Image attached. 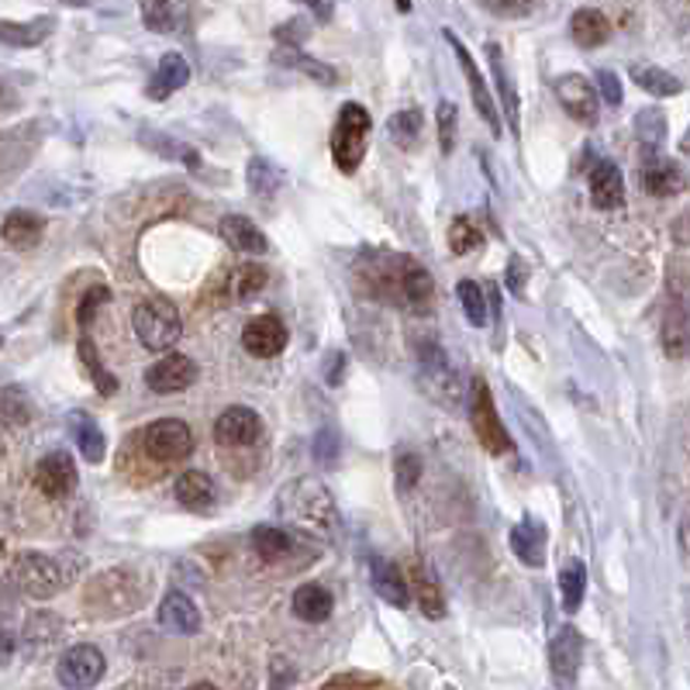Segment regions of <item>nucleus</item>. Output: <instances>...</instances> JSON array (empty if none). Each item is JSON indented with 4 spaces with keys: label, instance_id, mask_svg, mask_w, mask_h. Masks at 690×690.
<instances>
[{
    "label": "nucleus",
    "instance_id": "29",
    "mask_svg": "<svg viewBox=\"0 0 690 690\" xmlns=\"http://www.w3.org/2000/svg\"><path fill=\"white\" fill-rule=\"evenodd\" d=\"M488 59H491V73H494L497 94H501V100H504L507 124H511V132H518V94H515V80H511L507 63H504V56H501V45H497V42L488 45Z\"/></svg>",
    "mask_w": 690,
    "mask_h": 690
},
{
    "label": "nucleus",
    "instance_id": "15",
    "mask_svg": "<svg viewBox=\"0 0 690 690\" xmlns=\"http://www.w3.org/2000/svg\"><path fill=\"white\" fill-rule=\"evenodd\" d=\"M260 436H263V418L242 404L228 407L215 421V439L221 446H252V442H260Z\"/></svg>",
    "mask_w": 690,
    "mask_h": 690
},
{
    "label": "nucleus",
    "instance_id": "9",
    "mask_svg": "<svg viewBox=\"0 0 690 690\" xmlns=\"http://www.w3.org/2000/svg\"><path fill=\"white\" fill-rule=\"evenodd\" d=\"M583 662V635L573 625H563L549 643V673L556 690H573Z\"/></svg>",
    "mask_w": 690,
    "mask_h": 690
},
{
    "label": "nucleus",
    "instance_id": "39",
    "mask_svg": "<svg viewBox=\"0 0 690 690\" xmlns=\"http://www.w3.org/2000/svg\"><path fill=\"white\" fill-rule=\"evenodd\" d=\"M632 80L653 97H673L683 90L677 76H670L667 69H656V66H632Z\"/></svg>",
    "mask_w": 690,
    "mask_h": 690
},
{
    "label": "nucleus",
    "instance_id": "34",
    "mask_svg": "<svg viewBox=\"0 0 690 690\" xmlns=\"http://www.w3.org/2000/svg\"><path fill=\"white\" fill-rule=\"evenodd\" d=\"M252 549H255V556L263 559V563H280L284 556H291L294 539L284 528L260 525V528H252Z\"/></svg>",
    "mask_w": 690,
    "mask_h": 690
},
{
    "label": "nucleus",
    "instance_id": "26",
    "mask_svg": "<svg viewBox=\"0 0 690 690\" xmlns=\"http://www.w3.org/2000/svg\"><path fill=\"white\" fill-rule=\"evenodd\" d=\"M56 21L53 18H35V21H0V42L11 48H32L42 45L53 35Z\"/></svg>",
    "mask_w": 690,
    "mask_h": 690
},
{
    "label": "nucleus",
    "instance_id": "20",
    "mask_svg": "<svg viewBox=\"0 0 690 690\" xmlns=\"http://www.w3.org/2000/svg\"><path fill=\"white\" fill-rule=\"evenodd\" d=\"M42 236H45V218L35 211H24V208L11 211L4 218V224H0V239H4L11 249H32L42 242Z\"/></svg>",
    "mask_w": 690,
    "mask_h": 690
},
{
    "label": "nucleus",
    "instance_id": "40",
    "mask_svg": "<svg viewBox=\"0 0 690 690\" xmlns=\"http://www.w3.org/2000/svg\"><path fill=\"white\" fill-rule=\"evenodd\" d=\"M387 132H391V139H394L401 149H415L418 139H421V111H418V108H404V111L391 114Z\"/></svg>",
    "mask_w": 690,
    "mask_h": 690
},
{
    "label": "nucleus",
    "instance_id": "45",
    "mask_svg": "<svg viewBox=\"0 0 690 690\" xmlns=\"http://www.w3.org/2000/svg\"><path fill=\"white\" fill-rule=\"evenodd\" d=\"M394 477H397V491L401 494L418 488V480H421V459L415 452H401L397 456V467H394Z\"/></svg>",
    "mask_w": 690,
    "mask_h": 690
},
{
    "label": "nucleus",
    "instance_id": "12",
    "mask_svg": "<svg viewBox=\"0 0 690 690\" xmlns=\"http://www.w3.org/2000/svg\"><path fill=\"white\" fill-rule=\"evenodd\" d=\"M194 380H197V363L180 352H169L145 370V383L152 394H180Z\"/></svg>",
    "mask_w": 690,
    "mask_h": 690
},
{
    "label": "nucleus",
    "instance_id": "6",
    "mask_svg": "<svg viewBox=\"0 0 690 690\" xmlns=\"http://www.w3.org/2000/svg\"><path fill=\"white\" fill-rule=\"evenodd\" d=\"M470 425L477 431V439L480 446L488 449L491 456H504L511 452V436H507V428L497 415V407H494V397H491V387L483 383V376L473 380V401H470Z\"/></svg>",
    "mask_w": 690,
    "mask_h": 690
},
{
    "label": "nucleus",
    "instance_id": "23",
    "mask_svg": "<svg viewBox=\"0 0 690 690\" xmlns=\"http://www.w3.org/2000/svg\"><path fill=\"white\" fill-rule=\"evenodd\" d=\"M176 501H180L187 511H211L215 507V480L204 473V470H187L180 480H176V488H173Z\"/></svg>",
    "mask_w": 690,
    "mask_h": 690
},
{
    "label": "nucleus",
    "instance_id": "2",
    "mask_svg": "<svg viewBox=\"0 0 690 690\" xmlns=\"http://www.w3.org/2000/svg\"><path fill=\"white\" fill-rule=\"evenodd\" d=\"M284 511L297 528L321 535V539L336 532V522H339V511H336V504H331L328 488L315 477H300L291 483V488L284 491Z\"/></svg>",
    "mask_w": 690,
    "mask_h": 690
},
{
    "label": "nucleus",
    "instance_id": "56",
    "mask_svg": "<svg viewBox=\"0 0 690 690\" xmlns=\"http://www.w3.org/2000/svg\"><path fill=\"white\" fill-rule=\"evenodd\" d=\"M311 11H315L321 21H328V18H331V11H336V8H331V4H311Z\"/></svg>",
    "mask_w": 690,
    "mask_h": 690
},
{
    "label": "nucleus",
    "instance_id": "35",
    "mask_svg": "<svg viewBox=\"0 0 690 690\" xmlns=\"http://www.w3.org/2000/svg\"><path fill=\"white\" fill-rule=\"evenodd\" d=\"M412 587H415V594H418V607H421V615H425V618H431V622L446 618V598H442V591H439V580L431 577L425 567H415Z\"/></svg>",
    "mask_w": 690,
    "mask_h": 690
},
{
    "label": "nucleus",
    "instance_id": "22",
    "mask_svg": "<svg viewBox=\"0 0 690 690\" xmlns=\"http://www.w3.org/2000/svg\"><path fill=\"white\" fill-rule=\"evenodd\" d=\"M221 239L232 245L236 252H249V255H263L270 249V239L263 236V228H255L249 218L242 215H228L221 218Z\"/></svg>",
    "mask_w": 690,
    "mask_h": 690
},
{
    "label": "nucleus",
    "instance_id": "16",
    "mask_svg": "<svg viewBox=\"0 0 690 690\" xmlns=\"http://www.w3.org/2000/svg\"><path fill=\"white\" fill-rule=\"evenodd\" d=\"M591 200H594V208H601V211L622 208V200H625V176H622V169L611 163V160H601L591 169Z\"/></svg>",
    "mask_w": 690,
    "mask_h": 690
},
{
    "label": "nucleus",
    "instance_id": "10",
    "mask_svg": "<svg viewBox=\"0 0 690 690\" xmlns=\"http://www.w3.org/2000/svg\"><path fill=\"white\" fill-rule=\"evenodd\" d=\"M35 488L48 497V501H66L76 491V463L66 449H56L39 459L35 467Z\"/></svg>",
    "mask_w": 690,
    "mask_h": 690
},
{
    "label": "nucleus",
    "instance_id": "36",
    "mask_svg": "<svg viewBox=\"0 0 690 690\" xmlns=\"http://www.w3.org/2000/svg\"><path fill=\"white\" fill-rule=\"evenodd\" d=\"M687 308L683 300L673 304V311H667V318H662V349H667V355H673V360H683L687 355Z\"/></svg>",
    "mask_w": 690,
    "mask_h": 690
},
{
    "label": "nucleus",
    "instance_id": "52",
    "mask_svg": "<svg viewBox=\"0 0 690 690\" xmlns=\"http://www.w3.org/2000/svg\"><path fill=\"white\" fill-rule=\"evenodd\" d=\"M483 11H491L497 18H528L535 8L532 4H483Z\"/></svg>",
    "mask_w": 690,
    "mask_h": 690
},
{
    "label": "nucleus",
    "instance_id": "51",
    "mask_svg": "<svg viewBox=\"0 0 690 690\" xmlns=\"http://www.w3.org/2000/svg\"><path fill=\"white\" fill-rule=\"evenodd\" d=\"M14 653H18V635H14V628L0 625V667H8V662L14 659Z\"/></svg>",
    "mask_w": 690,
    "mask_h": 690
},
{
    "label": "nucleus",
    "instance_id": "13",
    "mask_svg": "<svg viewBox=\"0 0 690 690\" xmlns=\"http://www.w3.org/2000/svg\"><path fill=\"white\" fill-rule=\"evenodd\" d=\"M287 325L276 315H260L242 328V349L255 355V360H273V355L287 349Z\"/></svg>",
    "mask_w": 690,
    "mask_h": 690
},
{
    "label": "nucleus",
    "instance_id": "48",
    "mask_svg": "<svg viewBox=\"0 0 690 690\" xmlns=\"http://www.w3.org/2000/svg\"><path fill=\"white\" fill-rule=\"evenodd\" d=\"M598 90H601L598 100L604 97L611 108H618V105H622V80H618V76L611 73V69H601V73H598Z\"/></svg>",
    "mask_w": 690,
    "mask_h": 690
},
{
    "label": "nucleus",
    "instance_id": "19",
    "mask_svg": "<svg viewBox=\"0 0 690 690\" xmlns=\"http://www.w3.org/2000/svg\"><path fill=\"white\" fill-rule=\"evenodd\" d=\"M511 549H515V556L522 559L525 567L539 570L546 563V528H543V522L525 518L522 525L511 528Z\"/></svg>",
    "mask_w": 690,
    "mask_h": 690
},
{
    "label": "nucleus",
    "instance_id": "25",
    "mask_svg": "<svg viewBox=\"0 0 690 690\" xmlns=\"http://www.w3.org/2000/svg\"><path fill=\"white\" fill-rule=\"evenodd\" d=\"M570 32L580 48H601L611 39V21L598 8H580L570 18Z\"/></svg>",
    "mask_w": 690,
    "mask_h": 690
},
{
    "label": "nucleus",
    "instance_id": "47",
    "mask_svg": "<svg viewBox=\"0 0 690 690\" xmlns=\"http://www.w3.org/2000/svg\"><path fill=\"white\" fill-rule=\"evenodd\" d=\"M111 300V291L108 287H90L84 297H80V308H76V321H80L84 328L94 321V315L105 308V304Z\"/></svg>",
    "mask_w": 690,
    "mask_h": 690
},
{
    "label": "nucleus",
    "instance_id": "18",
    "mask_svg": "<svg viewBox=\"0 0 690 690\" xmlns=\"http://www.w3.org/2000/svg\"><path fill=\"white\" fill-rule=\"evenodd\" d=\"M160 625L176 632V635H197L200 632V611L187 594L169 591L160 604Z\"/></svg>",
    "mask_w": 690,
    "mask_h": 690
},
{
    "label": "nucleus",
    "instance_id": "33",
    "mask_svg": "<svg viewBox=\"0 0 690 690\" xmlns=\"http://www.w3.org/2000/svg\"><path fill=\"white\" fill-rule=\"evenodd\" d=\"M76 352H80V363H84L90 383L97 387V394H100V397H114V394H118V380H114V373H108L105 363H100V352H97L94 339L84 336L80 346H76Z\"/></svg>",
    "mask_w": 690,
    "mask_h": 690
},
{
    "label": "nucleus",
    "instance_id": "30",
    "mask_svg": "<svg viewBox=\"0 0 690 690\" xmlns=\"http://www.w3.org/2000/svg\"><path fill=\"white\" fill-rule=\"evenodd\" d=\"M646 190L653 197H673L683 190V173L670 160H646Z\"/></svg>",
    "mask_w": 690,
    "mask_h": 690
},
{
    "label": "nucleus",
    "instance_id": "59",
    "mask_svg": "<svg viewBox=\"0 0 690 690\" xmlns=\"http://www.w3.org/2000/svg\"><path fill=\"white\" fill-rule=\"evenodd\" d=\"M0 349H4V336H0Z\"/></svg>",
    "mask_w": 690,
    "mask_h": 690
},
{
    "label": "nucleus",
    "instance_id": "53",
    "mask_svg": "<svg viewBox=\"0 0 690 690\" xmlns=\"http://www.w3.org/2000/svg\"><path fill=\"white\" fill-rule=\"evenodd\" d=\"M331 355H336V360L325 363V380L336 387V383H342V373H346V355L342 352H331Z\"/></svg>",
    "mask_w": 690,
    "mask_h": 690
},
{
    "label": "nucleus",
    "instance_id": "46",
    "mask_svg": "<svg viewBox=\"0 0 690 690\" xmlns=\"http://www.w3.org/2000/svg\"><path fill=\"white\" fill-rule=\"evenodd\" d=\"M456 132H459V111H456V105L442 100L439 105V145H442L446 156L456 149Z\"/></svg>",
    "mask_w": 690,
    "mask_h": 690
},
{
    "label": "nucleus",
    "instance_id": "54",
    "mask_svg": "<svg viewBox=\"0 0 690 690\" xmlns=\"http://www.w3.org/2000/svg\"><path fill=\"white\" fill-rule=\"evenodd\" d=\"M507 284H511V291H522V284H525V263L522 260H511V266H507Z\"/></svg>",
    "mask_w": 690,
    "mask_h": 690
},
{
    "label": "nucleus",
    "instance_id": "37",
    "mask_svg": "<svg viewBox=\"0 0 690 690\" xmlns=\"http://www.w3.org/2000/svg\"><path fill=\"white\" fill-rule=\"evenodd\" d=\"M635 132H638V142H643L646 160H656L662 139H667V118H662V111L649 108L635 118Z\"/></svg>",
    "mask_w": 690,
    "mask_h": 690
},
{
    "label": "nucleus",
    "instance_id": "8",
    "mask_svg": "<svg viewBox=\"0 0 690 690\" xmlns=\"http://www.w3.org/2000/svg\"><path fill=\"white\" fill-rule=\"evenodd\" d=\"M108 662H105V653H100L97 646H69L63 656H59V667H56V677L66 690H90L100 683V677H105Z\"/></svg>",
    "mask_w": 690,
    "mask_h": 690
},
{
    "label": "nucleus",
    "instance_id": "49",
    "mask_svg": "<svg viewBox=\"0 0 690 690\" xmlns=\"http://www.w3.org/2000/svg\"><path fill=\"white\" fill-rule=\"evenodd\" d=\"M304 32H308V24H304L300 18H294V21H287V24H280V29L273 32V39L284 45V48H297L300 45V39H304Z\"/></svg>",
    "mask_w": 690,
    "mask_h": 690
},
{
    "label": "nucleus",
    "instance_id": "28",
    "mask_svg": "<svg viewBox=\"0 0 690 690\" xmlns=\"http://www.w3.org/2000/svg\"><path fill=\"white\" fill-rule=\"evenodd\" d=\"M63 618L48 615V611H35V615L29 618V625H24V646H29L32 656L53 649L59 638H63Z\"/></svg>",
    "mask_w": 690,
    "mask_h": 690
},
{
    "label": "nucleus",
    "instance_id": "58",
    "mask_svg": "<svg viewBox=\"0 0 690 690\" xmlns=\"http://www.w3.org/2000/svg\"><path fill=\"white\" fill-rule=\"evenodd\" d=\"M190 690H218V687H215V683H194Z\"/></svg>",
    "mask_w": 690,
    "mask_h": 690
},
{
    "label": "nucleus",
    "instance_id": "24",
    "mask_svg": "<svg viewBox=\"0 0 690 690\" xmlns=\"http://www.w3.org/2000/svg\"><path fill=\"white\" fill-rule=\"evenodd\" d=\"M331 607H336V601H331V594L325 591L321 583H304L294 591V615L300 622L321 625V622L331 618Z\"/></svg>",
    "mask_w": 690,
    "mask_h": 690
},
{
    "label": "nucleus",
    "instance_id": "21",
    "mask_svg": "<svg viewBox=\"0 0 690 690\" xmlns=\"http://www.w3.org/2000/svg\"><path fill=\"white\" fill-rule=\"evenodd\" d=\"M187 80H190V66H187V59H184L180 53H166V56L160 59L156 73H152V80H149L145 94H149L152 100H166L169 94H176L180 87H187Z\"/></svg>",
    "mask_w": 690,
    "mask_h": 690
},
{
    "label": "nucleus",
    "instance_id": "43",
    "mask_svg": "<svg viewBox=\"0 0 690 690\" xmlns=\"http://www.w3.org/2000/svg\"><path fill=\"white\" fill-rule=\"evenodd\" d=\"M480 242H483V232L477 228V221H473V218L459 215V218L449 224V245H452V252H456V255H467V252L480 249Z\"/></svg>",
    "mask_w": 690,
    "mask_h": 690
},
{
    "label": "nucleus",
    "instance_id": "27",
    "mask_svg": "<svg viewBox=\"0 0 690 690\" xmlns=\"http://www.w3.org/2000/svg\"><path fill=\"white\" fill-rule=\"evenodd\" d=\"M69 428H73V436H76V449L84 452L87 463H105V456H108V442H105V431L97 428L94 418H87L84 412H76L69 415Z\"/></svg>",
    "mask_w": 690,
    "mask_h": 690
},
{
    "label": "nucleus",
    "instance_id": "38",
    "mask_svg": "<svg viewBox=\"0 0 690 690\" xmlns=\"http://www.w3.org/2000/svg\"><path fill=\"white\" fill-rule=\"evenodd\" d=\"M559 594H563V607L570 611H580L583 604V594H587V567L583 559H570V563L563 567V573H559Z\"/></svg>",
    "mask_w": 690,
    "mask_h": 690
},
{
    "label": "nucleus",
    "instance_id": "57",
    "mask_svg": "<svg viewBox=\"0 0 690 690\" xmlns=\"http://www.w3.org/2000/svg\"><path fill=\"white\" fill-rule=\"evenodd\" d=\"M680 552L687 556V525H680Z\"/></svg>",
    "mask_w": 690,
    "mask_h": 690
},
{
    "label": "nucleus",
    "instance_id": "7",
    "mask_svg": "<svg viewBox=\"0 0 690 690\" xmlns=\"http://www.w3.org/2000/svg\"><path fill=\"white\" fill-rule=\"evenodd\" d=\"M142 446L156 463H180L194 452V431L180 418H160L142 431Z\"/></svg>",
    "mask_w": 690,
    "mask_h": 690
},
{
    "label": "nucleus",
    "instance_id": "14",
    "mask_svg": "<svg viewBox=\"0 0 690 690\" xmlns=\"http://www.w3.org/2000/svg\"><path fill=\"white\" fill-rule=\"evenodd\" d=\"M556 97H559V105L567 108L570 118L583 121V124H594L598 121V90L594 84L587 80V76L580 73H567V76H559L556 80Z\"/></svg>",
    "mask_w": 690,
    "mask_h": 690
},
{
    "label": "nucleus",
    "instance_id": "44",
    "mask_svg": "<svg viewBox=\"0 0 690 690\" xmlns=\"http://www.w3.org/2000/svg\"><path fill=\"white\" fill-rule=\"evenodd\" d=\"M249 187L260 197H273L280 190V173L266 160H252L249 163Z\"/></svg>",
    "mask_w": 690,
    "mask_h": 690
},
{
    "label": "nucleus",
    "instance_id": "50",
    "mask_svg": "<svg viewBox=\"0 0 690 690\" xmlns=\"http://www.w3.org/2000/svg\"><path fill=\"white\" fill-rule=\"evenodd\" d=\"M336 456H339V436H336V431H318L315 459H318V463H336Z\"/></svg>",
    "mask_w": 690,
    "mask_h": 690
},
{
    "label": "nucleus",
    "instance_id": "41",
    "mask_svg": "<svg viewBox=\"0 0 690 690\" xmlns=\"http://www.w3.org/2000/svg\"><path fill=\"white\" fill-rule=\"evenodd\" d=\"M456 297H459V304H463V315L477 328L488 325V297H483V287L480 284H473V280H459Z\"/></svg>",
    "mask_w": 690,
    "mask_h": 690
},
{
    "label": "nucleus",
    "instance_id": "3",
    "mask_svg": "<svg viewBox=\"0 0 690 690\" xmlns=\"http://www.w3.org/2000/svg\"><path fill=\"white\" fill-rule=\"evenodd\" d=\"M132 325H135L139 342L152 352H169L184 336L180 311H176V304L166 300V297L142 300L139 308L132 311Z\"/></svg>",
    "mask_w": 690,
    "mask_h": 690
},
{
    "label": "nucleus",
    "instance_id": "5",
    "mask_svg": "<svg viewBox=\"0 0 690 690\" xmlns=\"http://www.w3.org/2000/svg\"><path fill=\"white\" fill-rule=\"evenodd\" d=\"M14 583L21 594H29L35 601H45V598H56L63 587H66V573L63 567L56 563L53 556L45 552H21L18 563L11 570Z\"/></svg>",
    "mask_w": 690,
    "mask_h": 690
},
{
    "label": "nucleus",
    "instance_id": "42",
    "mask_svg": "<svg viewBox=\"0 0 690 690\" xmlns=\"http://www.w3.org/2000/svg\"><path fill=\"white\" fill-rule=\"evenodd\" d=\"M266 280H270L266 266H260V263H242V266L232 270V294L239 300H245L252 294H260L266 287Z\"/></svg>",
    "mask_w": 690,
    "mask_h": 690
},
{
    "label": "nucleus",
    "instance_id": "11",
    "mask_svg": "<svg viewBox=\"0 0 690 690\" xmlns=\"http://www.w3.org/2000/svg\"><path fill=\"white\" fill-rule=\"evenodd\" d=\"M446 42L452 45V53H456V59H459V69H463V76H467V87H470V97H473V105H477L480 118L488 121V128H491L494 135H501V111H497V105H494V97H491L488 84H483V76H480L473 56L467 53V45L459 42L452 32H446Z\"/></svg>",
    "mask_w": 690,
    "mask_h": 690
},
{
    "label": "nucleus",
    "instance_id": "55",
    "mask_svg": "<svg viewBox=\"0 0 690 690\" xmlns=\"http://www.w3.org/2000/svg\"><path fill=\"white\" fill-rule=\"evenodd\" d=\"M291 680H294V667H291V662L284 667V673H280V670H276V659H273V683H270V690H284Z\"/></svg>",
    "mask_w": 690,
    "mask_h": 690
},
{
    "label": "nucleus",
    "instance_id": "31",
    "mask_svg": "<svg viewBox=\"0 0 690 690\" xmlns=\"http://www.w3.org/2000/svg\"><path fill=\"white\" fill-rule=\"evenodd\" d=\"M273 63L287 66V69H297V73H304V76H311V80H318V84H325V87L339 84V73L331 69L328 63L304 56V53H297V48H276V53H273Z\"/></svg>",
    "mask_w": 690,
    "mask_h": 690
},
{
    "label": "nucleus",
    "instance_id": "32",
    "mask_svg": "<svg viewBox=\"0 0 690 690\" xmlns=\"http://www.w3.org/2000/svg\"><path fill=\"white\" fill-rule=\"evenodd\" d=\"M142 21L156 35H176L187 29V8L184 4H142Z\"/></svg>",
    "mask_w": 690,
    "mask_h": 690
},
{
    "label": "nucleus",
    "instance_id": "1",
    "mask_svg": "<svg viewBox=\"0 0 690 690\" xmlns=\"http://www.w3.org/2000/svg\"><path fill=\"white\" fill-rule=\"evenodd\" d=\"M380 266L370 270V276L376 280L373 291L380 297H387L394 304H407V308H425L436 294V284H431V273L407 260V255H376Z\"/></svg>",
    "mask_w": 690,
    "mask_h": 690
},
{
    "label": "nucleus",
    "instance_id": "4",
    "mask_svg": "<svg viewBox=\"0 0 690 690\" xmlns=\"http://www.w3.org/2000/svg\"><path fill=\"white\" fill-rule=\"evenodd\" d=\"M373 128V118L363 105H342L339 111V124H336V135H331V160L342 173H355L366 156V135Z\"/></svg>",
    "mask_w": 690,
    "mask_h": 690
},
{
    "label": "nucleus",
    "instance_id": "17",
    "mask_svg": "<svg viewBox=\"0 0 690 690\" xmlns=\"http://www.w3.org/2000/svg\"><path fill=\"white\" fill-rule=\"evenodd\" d=\"M370 580H373L376 598L387 601L391 607H407V604H412V594H407V580L401 577V567L387 563V559H380V556L370 559Z\"/></svg>",
    "mask_w": 690,
    "mask_h": 690
}]
</instances>
